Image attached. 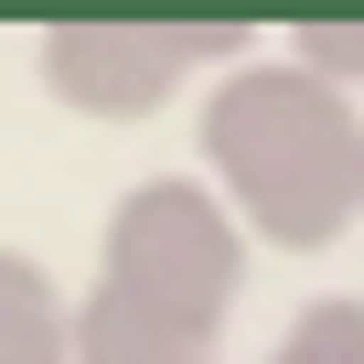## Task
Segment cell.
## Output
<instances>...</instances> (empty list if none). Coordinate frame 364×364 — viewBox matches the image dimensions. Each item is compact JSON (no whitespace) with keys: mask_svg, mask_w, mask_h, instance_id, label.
<instances>
[{"mask_svg":"<svg viewBox=\"0 0 364 364\" xmlns=\"http://www.w3.org/2000/svg\"><path fill=\"white\" fill-rule=\"evenodd\" d=\"M204 193L236 236L332 247L364 215V118L311 65H236L204 97Z\"/></svg>","mask_w":364,"mask_h":364,"instance_id":"cell-1","label":"cell"},{"mask_svg":"<svg viewBox=\"0 0 364 364\" xmlns=\"http://www.w3.org/2000/svg\"><path fill=\"white\" fill-rule=\"evenodd\" d=\"M247 289V236L236 215L204 193L193 171H150L107 204V236H97V300H129L150 321H182V332H215L225 343V311Z\"/></svg>","mask_w":364,"mask_h":364,"instance_id":"cell-2","label":"cell"},{"mask_svg":"<svg viewBox=\"0 0 364 364\" xmlns=\"http://www.w3.org/2000/svg\"><path fill=\"white\" fill-rule=\"evenodd\" d=\"M204 54H236V33H182V22H43L33 65L75 118H150Z\"/></svg>","mask_w":364,"mask_h":364,"instance_id":"cell-3","label":"cell"},{"mask_svg":"<svg viewBox=\"0 0 364 364\" xmlns=\"http://www.w3.org/2000/svg\"><path fill=\"white\" fill-rule=\"evenodd\" d=\"M0 364H75V300L22 247H0Z\"/></svg>","mask_w":364,"mask_h":364,"instance_id":"cell-4","label":"cell"},{"mask_svg":"<svg viewBox=\"0 0 364 364\" xmlns=\"http://www.w3.org/2000/svg\"><path fill=\"white\" fill-rule=\"evenodd\" d=\"M75 364H215V332H182V321H150L129 300H75Z\"/></svg>","mask_w":364,"mask_h":364,"instance_id":"cell-5","label":"cell"},{"mask_svg":"<svg viewBox=\"0 0 364 364\" xmlns=\"http://www.w3.org/2000/svg\"><path fill=\"white\" fill-rule=\"evenodd\" d=\"M268 364H364V300H311Z\"/></svg>","mask_w":364,"mask_h":364,"instance_id":"cell-6","label":"cell"}]
</instances>
